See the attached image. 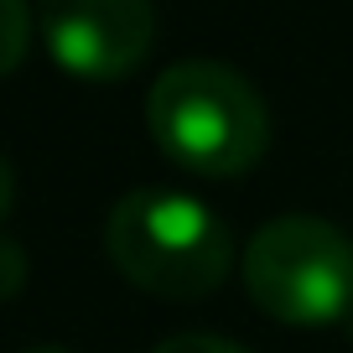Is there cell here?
Wrapping results in <instances>:
<instances>
[{
    "label": "cell",
    "instance_id": "6da1fadb",
    "mask_svg": "<svg viewBox=\"0 0 353 353\" xmlns=\"http://www.w3.org/2000/svg\"><path fill=\"white\" fill-rule=\"evenodd\" d=\"M156 151L192 176H244L270 145V114L229 63H172L145 94Z\"/></svg>",
    "mask_w": 353,
    "mask_h": 353
},
{
    "label": "cell",
    "instance_id": "7a4b0ae2",
    "mask_svg": "<svg viewBox=\"0 0 353 353\" xmlns=\"http://www.w3.org/2000/svg\"><path fill=\"white\" fill-rule=\"evenodd\" d=\"M104 250L130 286L166 301H198L223 286L234 239L213 208L188 192H125L104 219Z\"/></svg>",
    "mask_w": 353,
    "mask_h": 353
},
{
    "label": "cell",
    "instance_id": "3957f363",
    "mask_svg": "<svg viewBox=\"0 0 353 353\" xmlns=\"http://www.w3.org/2000/svg\"><path fill=\"white\" fill-rule=\"evenodd\" d=\"M244 291L270 322L332 327L353 312V239L312 213L270 219L244 244Z\"/></svg>",
    "mask_w": 353,
    "mask_h": 353
},
{
    "label": "cell",
    "instance_id": "277c9868",
    "mask_svg": "<svg viewBox=\"0 0 353 353\" xmlns=\"http://www.w3.org/2000/svg\"><path fill=\"white\" fill-rule=\"evenodd\" d=\"M37 21L52 63L83 83L130 78L156 42L151 0H42Z\"/></svg>",
    "mask_w": 353,
    "mask_h": 353
},
{
    "label": "cell",
    "instance_id": "5b68a950",
    "mask_svg": "<svg viewBox=\"0 0 353 353\" xmlns=\"http://www.w3.org/2000/svg\"><path fill=\"white\" fill-rule=\"evenodd\" d=\"M32 47V11L26 0H0V78L16 73Z\"/></svg>",
    "mask_w": 353,
    "mask_h": 353
},
{
    "label": "cell",
    "instance_id": "8992f818",
    "mask_svg": "<svg viewBox=\"0 0 353 353\" xmlns=\"http://www.w3.org/2000/svg\"><path fill=\"white\" fill-rule=\"evenodd\" d=\"M151 353H250L229 338H213V332H176V338H161Z\"/></svg>",
    "mask_w": 353,
    "mask_h": 353
},
{
    "label": "cell",
    "instance_id": "52a82bcc",
    "mask_svg": "<svg viewBox=\"0 0 353 353\" xmlns=\"http://www.w3.org/2000/svg\"><path fill=\"white\" fill-rule=\"evenodd\" d=\"M21 286H26V254H21L16 239L0 234V301H11Z\"/></svg>",
    "mask_w": 353,
    "mask_h": 353
},
{
    "label": "cell",
    "instance_id": "ba28073f",
    "mask_svg": "<svg viewBox=\"0 0 353 353\" xmlns=\"http://www.w3.org/2000/svg\"><path fill=\"white\" fill-rule=\"evenodd\" d=\"M11 198H16V182H11V166H6V156H0V219L11 213Z\"/></svg>",
    "mask_w": 353,
    "mask_h": 353
},
{
    "label": "cell",
    "instance_id": "9c48e42d",
    "mask_svg": "<svg viewBox=\"0 0 353 353\" xmlns=\"http://www.w3.org/2000/svg\"><path fill=\"white\" fill-rule=\"evenodd\" d=\"M26 353H68V348H52V343H42V348H26Z\"/></svg>",
    "mask_w": 353,
    "mask_h": 353
}]
</instances>
